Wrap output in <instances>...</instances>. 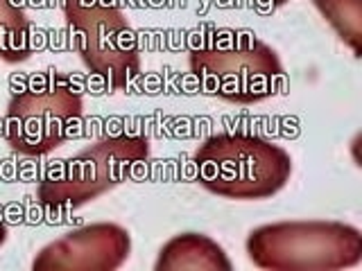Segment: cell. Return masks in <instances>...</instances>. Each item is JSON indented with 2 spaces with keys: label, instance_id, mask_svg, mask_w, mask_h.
I'll use <instances>...</instances> for the list:
<instances>
[{
  "label": "cell",
  "instance_id": "obj_3",
  "mask_svg": "<svg viewBox=\"0 0 362 271\" xmlns=\"http://www.w3.org/2000/svg\"><path fill=\"white\" fill-rule=\"evenodd\" d=\"M192 165L199 186L238 201H258L286 188L292 156L283 147L249 133H215L204 140Z\"/></svg>",
  "mask_w": 362,
  "mask_h": 271
},
{
  "label": "cell",
  "instance_id": "obj_5",
  "mask_svg": "<svg viewBox=\"0 0 362 271\" xmlns=\"http://www.w3.org/2000/svg\"><path fill=\"white\" fill-rule=\"evenodd\" d=\"M247 255L267 271H335L360 265L362 233L344 222H276L247 235Z\"/></svg>",
  "mask_w": 362,
  "mask_h": 271
},
{
  "label": "cell",
  "instance_id": "obj_10",
  "mask_svg": "<svg viewBox=\"0 0 362 271\" xmlns=\"http://www.w3.org/2000/svg\"><path fill=\"white\" fill-rule=\"evenodd\" d=\"M317 11L349 45L356 56L362 54V0H313Z\"/></svg>",
  "mask_w": 362,
  "mask_h": 271
},
{
  "label": "cell",
  "instance_id": "obj_1",
  "mask_svg": "<svg viewBox=\"0 0 362 271\" xmlns=\"http://www.w3.org/2000/svg\"><path fill=\"white\" fill-rule=\"evenodd\" d=\"M190 73L204 95L249 107L276 93L283 66L276 50L254 32L218 28L190 50Z\"/></svg>",
  "mask_w": 362,
  "mask_h": 271
},
{
  "label": "cell",
  "instance_id": "obj_7",
  "mask_svg": "<svg viewBox=\"0 0 362 271\" xmlns=\"http://www.w3.org/2000/svg\"><path fill=\"white\" fill-rule=\"evenodd\" d=\"M132 235L113 222L86 224L64 233L34 255V271H113L127 263Z\"/></svg>",
  "mask_w": 362,
  "mask_h": 271
},
{
  "label": "cell",
  "instance_id": "obj_8",
  "mask_svg": "<svg viewBox=\"0 0 362 271\" xmlns=\"http://www.w3.org/2000/svg\"><path fill=\"white\" fill-rule=\"evenodd\" d=\"M156 271H231L224 248L202 233H179L168 240L154 263Z\"/></svg>",
  "mask_w": 362,
  "mask_h": 271
},
{
  "label": "cell",
  "instance_id": "obj_4",
  "mask_svg": "<svg viewBox=\"0 0 362 271\" xmlns=\"http://www.w3.org/2000/svg\"><path fill=\"white\" fill-rule=\"evenodd\" d=\"M82 120V90L68 75L50 68L25 77L11 93L3 136L18 154L45 156L77 136Z\"/></svg>",
  "mask_w": 362,
  "mask_h": 271
},
{
  "label": "cell",
  "instance_id": "obj_9",
  "mask_svg": "<svg viewBox=\"0 0 362 271\" xmlns=\"http://www.w3.org/2000/svg\"><path fill=\"white\" fill-rule=\"evenodd\" d=\"M34 52L32 25L16 0H0V59L23 64Z\"/></svg>",
  "mask_w": 362,
  "mask_h": 271
},
{
  "label": "cell",
  "instance_id": "obj_6",
  "mask_svg": "<svg viewBox=\"0 0 362 271\" xmlns=\"http://www.w3.org/2000/svg\"><path fill=\"white\" fill-rule=\"evenodd\" d=\"M64 18L79 59L109 93L134 84L141 75V43L118 0H64Z\"/></svg>",
  "mask_w": 362,
  "mask_h": 271
},
{
  "label": "cell",
  "instance_id": "obj_11",
  "mask_svg": "<svg viewBox=\"0 0 362 271\" xmlns=\"http://www.w3.org/2000/svg\"><path fill=\"white\" fill-rule=\"evenodd\" d=\"M7 237H9V231H7V224L3 219V215H0V246H3L7 242Z\"/></svg>",
  "mask_w": 362,
  "mask_h": 271
},
{
  "label": "cell",
  "instance_id": "obj_2",
  "mask_svg": "<svg viewBox=\"0 0 362 271\" xmlns=\"http://www.w3.org/2000/svg\"><path fill=\"white\" fill-rule=\"evenodd\" d=\"M150 161V140L139 133L105 136L71 158L52 163L37 188L48 210H75L124 181L141 176Z\"/></svg>",
  "mask_w": 362,
  "mask_h": 271
},
{
  "label": "cell",
  "instance_id": "obj_12",
  "mask_svg": "<svg viewBox=\"0 0 362 271\" xmlns=\"http://www.w3.org/2000/svg\"><path fill=\"white\" fill-rule=\"evenodd\" d=\"M288 0H269V5H272V9H276V7H281V5H286Z\"/></svg>",
  "mask_w": 362,
  "mask_h": 271
}]
</instances>
